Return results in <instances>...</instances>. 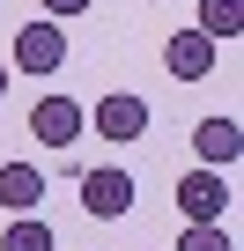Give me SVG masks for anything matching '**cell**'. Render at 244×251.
<instances>
[{"instance_id":"6da1fadb","label":"cell","mask_w":244,"mask_h":251,"mask_svg":"<svg viewBox=\"0 0 244 251\" xmlns=\"http://www.w3.org/2000/svg\"><path fill=\"white\" fill-rule=\"evenodd\" d=\"M81 126H89V111L74 96H37L30 103V141H45V148H74Z\"/></svg>"},{"instance_id":"7a4b0ae2","label":"cell","mask_w":244,"mask_h":251,"mask_svg":"<svg viewBox=\"0 0 244 251\" xmlns=\"http://www.w3.org/2000/svg\"><path fill=\"white\" fill-rule=\"evenodd\" d=\"M15 67L37 74V81L59 74V67H67V30H59V23H23V30H15Z\"/></svg>"},{"instance_id":"3957f363","label":"cell","mask_w":244,"mask_h":251,"mask_svg":"<svg viewBox=\"0 0 244 251\" xmlns=\"http://www.w3.org/2000/svg\"><path fill=\"white\" fill-rule=\"evenodd\" d=\"M81 207H89L96 222H118V214L134 207V170H118V163L81 170Z\"/></svg>"},{"instance_id":"277c9868","label":"cell","mask_w":244,"mask_h":251,"mask_svg":"<svg viewBox=\"0 0 244 251\" xmlns=\"http://www.w3.org/2000/svg\"><path fill=\"white\" fill-rule=\"evenodd\" d=\"M170 200L185 207V222H222V207H229V185H222V170H185Z\"/></svg>"},{"instance_id":"5b68a950","label":"cell","mask_w":244,"mask_h":251,"mask_svg":"<svg viewBox=\"0 0 244 251\" xmlns=\"http://www.w3.org/2000/svg\"><path fill=\"white\" fill-rule=\"evenodd\" d=\"M96 133H104V141H141V133H148V103L126 96V89L96 96Z\"/></svg>"},{"instance_id":"8992f818","label":"cell","mask_w":244,"mask_h":251,"mask_svg":"<svg viewBox=\"0 0 244 251\" xmlns=\"http://www.w3.org/2000/svg\"><path fill=\"white\" fill-rule=\"evenodd\" d=\"M192 148H200V170H229L244 155V133H237V118H200L192 126Z\"/></svg>"},{"instance_id":"52a82bcc","label":"cell","mask_w":244,"mask_h":251,"mask_svg":"<svg viewBox=\"0 0 244 251\" xmlns=\"http://www.w3.org/2000/svg\"><path fill=\"white\" fill-rule=\"evenodd\" d=\"M163 67H170L178 81H207V74H215V45H207L200 30H178V37L163 45Z\"/></svg>"},{"instance_id":"ba28073f","label":"cell","mask_w":244,"mask_h":251,"mask_svg":"<svg viewBox=\"0 0 244 251\" xmlns=\"http://www.w3.org/2000/svg\"><path fill=\"white\" fill-rule=\"evenodd\" d=\"M37 200H45V170L37 163H0V207L37 214Z\"/></svg>"},{"instance_id":"9c48e42d","label":"cell","mask_w":244,"mask_h":251,"mask_svg":"<svg viewBox=\"0 0 244 251\" xmlns=\"http://www.w3.org/2000/svg\"><path fill=\"white\" fill-rule=\"evenodd\" d=\"M207 45H229L237 30H244V0H200V23H192Z\"/></svg>"},{"instance_id":"30bf717a","label":"cell","mask_w":244,"mask_h":251,"mask_svg":"<svg viewBox=\"0 0 244 251\" xmlns=\"http://www.w3.org/2000/svg\"><path fill=\"white\" fill-rule=\"evenodd\" d=\"M0 251H59V244H52V222L45 214H15L8 229H0Z\"/></svg>"},{"instance_id":"8fae6325","label":"cell","mask_w":244,"mask_h":251,"mask_svg":"<svg viewBox=\"0 0 244 251\" xmlns=\"http://www.w3.org/2000/svg\"><path fill=\"white\" fill-rule=\"evenodd\" d=\"M170 251H237V244L222 236V222H185V236H178Z\"/></svg>"},{"instance_id":"7c38bea8","label":"cell","mask_w":244,"mask_h":251,"mask_svg":"<svg viewBox=\"0 0 244 251\" xmlns=\"http://www.w3.org/2000/svg\"><path fill=\"white\" fill-rule=\"evenodd\" d=\"M81 8H96V0H45V15H52V23H67V15H81Z\"/></svg>"},{"instance_id":"4fadbf2b","label":"cell","mask_w":244,"mask_h":251,"mask_svg":"<svg viewBox=\"0 0 244 251\" xmlns=\"http://www.w3.org/2000/svg\"><path fill=\"white\" fill-rule=\"evenodd\" d=\"M0 96H8V67H0Z\"/></svg>"}]
</instances>
